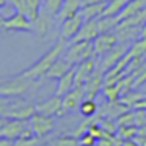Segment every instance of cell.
Masks as SVG:
<instances>
[{
	"mask_svg": "<svg viewBox=\"0 0 146 146\" xmlns=\"http://www.w3.org/2000/svg\"><path fill=\"white\" fill-rule=\"evenodd\" d=\"M68 44H69V42H68L66 39L60 38L50 47V50H49L47 54H44L39 60H36L30 68L24 69L22 72L16 74V76L24 77V79H30V80H36V79H41V77H46V74H47V71L50 69V66L64 54Z\"/></svg>",
	"mask_w": 146,
	"mask_h": 146,
	"instance_id": "6da1fadb",
	"label": "cell"
},
{
	"mask_svg": "<svg viewBox=\"0 0 146 146\" xmlns=\"http://www.w3.org/2000/svg\"><path fill=\"white\" fill-rule=\"evenodd\" d=\"M32 126H30V119H14V118H8L5 126L0 129V137L11 140H17L21 137H33ZM36 137V135H35Z\"/></svg>",
	"mask_w": 146,
	"mask_h": 146,
	"instance_id": "7a4b0ae2",
	"label": "cell"
},
{
	"mask_svg": "<svg viewBox=\"0 0 146 146\" xmlns=\"http://www.w3.org/2000/svg\"><path fill=\"white\" fill-rule=\"evenodd\" d=\"M94 55V44L91 41H79V42H69L64 50L63 57L74 66L82 63L83 60Z\"/></svg>",
	"mask_w": 146,
	"mask_h": 146,
	"instance_id": "3957f363",
	"label": "cell"
},
{
	"mask_svg": "<svg viewBox=\"0 0 146 146\" xmlns=\"http://www.w3.org/2000/svg\"><path fill=\"white\" fill-rule=\"evenodd\" d=\"M33 80L14 76L0 83V98H19L30 88Z\"/></svg>",
	"mask_w": 146,
	"mask_h": 146,
	"instance_id": "277c9868",
	"label": "cell"
},
{
	"mask_svg": "<svg viewBox=\"0 0 146 146\" xmlns=\"http://www.w3.org/2000/svg\"><path fill=\"white\" fill-rule=\"evenodd\" d=\"M130 44H132V42H121L119 41L113 49H111V50H108L104 57H101L99 64H98V69H101L104 74L107 72L108 69H111V68H113L115 64H116L118 61H119L121 58L129 52Z\"/></svg>",
	"mask_w": 146,
	"mask_h": 146,
	"instance_id": "5b68a950",
	"label": "cell"
},
{
	"mask_svg": "<svg viewBox=\"0 0 146 146\" xmlns=\"http://www.w3.org/2000/svg\"><path fill=\"white\" fill-rule=\"evenodd\" d=\"M30 126H32L33 133H35L38 138H44V137H47L49 133L55 129V118L36 111V113L30 118Z\"/></svg>",
	"mask_w": 146,
	"mask_h": 146,
	"instance_id": "8992f818",
	"label": "cell"
},
{
	"mask_svg": "<svg viewBox=\"0 0 146 146\" xmlns=\"http://www.w3.org/2000/svg\"><path fill=\"white\" fill-rule=\"evenodd\" d=\"M98 64H99V60L96 55L83 60L82 63L76 64V68H74L76 69V86L85 85V82L91 77V74L98 69Z\"/></svg>",
	"mask_w": 146,
	"mask_h": 146,
	"instance_id": "52a82bcc",
	"label": "cell"
},
{
	"mask_svg": "<svg viewBox=\"0 0 146 146\" xmlns=\"http://www.w3.org/2000/svg\"><path fill=\"white\" fill-rule=\"evenodd\" d=\"M3 29L13 30V32H32L33 30V21H30L24 13L16 11L10 17L3 19Z\"/></svg>",
	"mask_w": 146,
	"mask_h": 146,
	"instance_id": "ba28073f",
	"label": "cell"
},
{
	"mask_svg": "<svg viewBox=\"0 0 146 146\" xmlns=\"http://www.w3.org/2000/svg\"><path fill=\"white\" fill-rule=\"evenodd\" d=\"M83 22H85V17L82 16V13L76 14V16H72V17L64 19L63 22H61L60 38H63V39H66L68 42H71L74 36L79 33V30H80V27L83 25Z\"/></svg>",
	"mask_w": 146,
	"mask_h": 146,
	"instance_id": "9c48e42d",
	"label": "cell"
},
{
	"mask_svg": "<svg viewBox=\"0 0 146 146\" xmlns=\"http://www.w3.org/2000/svg\"><path fill=\"white\" fill-rule=\"evenodd\" d=\"M118 42H119V39H118L116 32L101 33V35L93 41V44H94V55L98 58L99 57H104V55L107 54L108 50H111Z\"/></svg>",
	"mask_w": 146,
	"mask_h": 146,
	"instance_id": "30bf717a",
	"label": "cell"
},
{
	"mask_svg": "<svg viewBox=\"0 0 146 146\" xmlns=\"http://www.w3.org/2000/svg\"><path fill=\"white\" fill-rule=\"evenodd\" d=\"M36 111L47 116H55V115H63V96L54 94L49 99L36 104Z\"/></svg>",
	"mask_w": 146,
	"mask_h": 146,
	"instance_id": "8fae6325",
	"label": "cell"
},
{
	"mask_svg": "<svg viewBox=\"0 0 146 146\" xmlns=\"http://www.w3.org/2000/svg\"><path fill=\"white\" fill-rule=\"evenodd\" d=\"M99 35H101V32H99L98 19H90V21L83 22V25L80 27L79 33L74 36L71 42H79V41H91L93 42Z\"/></svg>",
	"mask_w": 146,
	"mask_h": 146,
	"instance_id": "7c38bea8",
	"label": "cell"
},
{
	"mask_svg": "<svg viewBox=\"0 0 146 146\" xmlns=\"http://www.w3.org/2000/svg\"><path fill=\"white\" fill-rule=\"evenodd\" d=\"M86 98V93L83 90V86H76L69 93L63 96V113L64 111H71L74 108L80 107L82 101Z\"/></svg>",
	"mask_w": 146,
	"mask_h": 146,
	"instance_id": "4fadbf2b",
	"label": "cell"
},
{
	"mask_svg": "<svg viewBox=\"0 0 146 146\" xmlns=\"http://www.w3.org/2000/svg\"><path fill=\"white\" fill-rule=\"evenodd\" d=\"M102 86H104V72H102L101 69H96L94 72L91 74V77L85 82V85H83L86 98L94 99V96L102 90Z\"/></svg>",
	"mask_w": 146,
	"mask_h": 146,
	"instance_id": "5bb4252c",
	"label": "cell"
},
{
	"mask_svg": "<svg viewBox=\"0 0 146 146\" xmlns=\"http://www.w3.org/2000/svg\"><path fill=\"white\" fill-rule=\"evenodd\" d=\"M54 19H55V16H52L50 13H47V11L42 8L39 16L33 21V30L39 35V38H44V36L47 35V32L50 30L52 24H54Z\"/></svg>",
	"mask_w": 146,
	"mask_h": 146,
	"instance_id": "9a60e30c",
	"label": "cell"
},
{
	"mask_svg": "<svg viewBox=\"0 0 146 146\" xmlns=\"http://www.w3.org/2000/svg\"><path fill=\"white\" fill-rule=\"evenodd\" d=\"M74 68H76V66H74ZM74 68L71 71H68L64 76H61L60 79H58L55 94L64 96L66 93H69L72 88H76V69H74Z\"/></svg>",
	"mask_w": 146,
	"mask_h": 146,
	"instance_id": "2e32d148",
	"label": "cell"
},
{
	"mask_svg": "<svg viewBox=\"0 0 146 146\" xmlns=\"http://www.w3.org/2000/svg\"><path fill=\"white\" fill-rule=\"evenodd\" d=\"M72 68H74V64L69 63V61L61 55V57L50 66V69L47 71V74H46V77H47V79H57L58 80L61 76H64V74H66L68 71H71Z\"/></svg>",
	"mask_w": 146,
	"mask_h": 146,
	"instance_id": "e0dca14e",
	"label": "cell"
},
{
	"mask_svg": "<svg viewBox=\"0 0 146 146\" xmlns=\"http://www.w3.org/2000/svg\"><path fill=\"white\" fill-rule=\"evenodd\" d=\"M82 7H83V0H64L63 7H61L60 13H58V17L63 22L68 17H72L76 14H79L82 11Z\"/></svg>",
	"mask_w": 146,
	"mask_h": 146,
	"instance_id": "ac0fdd59",
	"label": "cell"
},
{
	"mask_svg": "<svg viewBox=\"0 0 146 146\" xmlns=\"http://www.w3.org/2000/svg\"><path fill=\"white\" fill-rule=\"evenodd\" d=\"M107 7V2H101V3H85L82 7V16L85 17V21L90 19H99L104 14V10Z\"/></svg>",
	"mask_w": 146,
	"mask_h": 146,
	"instance_id": "d6986e66",
	"label": "cell"
},
{
	"mask_svg": "<svg viewBox=\"0 0 146 146\" xmlns=\"http://www.w3.org/2000/svg\"><path fill=\"white\" fill-rule=\"evenodd\" d=\"M123 93H124V88H123L121 80L119 82H115V83H105L102 86V94L105 96V99L108 102H118Z\"/></svg>",
	"mask_w": 146,
	"mask_h": 146,
	"instance_id": "ffe728a7",
	"label": "cell"
},
{
	"mask_svg": "<svg viewBox=\"0 0 146 146\" xmlns=\"http://www.w3.org/2000/svg\"><path fill=\"white\" fill-rule=\"evenodd\" d=\"M42 3H44V0H24V11L22 13L30 21H35L42 10Z\"/></svg>",
	"mask_w": 146,
	"mask_h": 146,
	"instance_id": "44dd1931",
	"label": "cell"
},
{
	"mask_svg": "<svg viewBox=\"0 0 146 146\" xmlns=\"http://www.w3.org/2000/svg\"><path fill=\"white\" fill-rule=\"evenodd\" d=\"M143 8H146V0H129L126 3V7L123 8V11H121L118 16H119V19H126V17L129 16H133V14H137L138 11H141Z\"/></svg>",
	"mask_w": 146,
	"mask_h": 146,
	"instance_id": "7402d4cb",
	"label": "cell"
},
{
	"mask_svg": "<svg viewBox=\"0 0 146 146\" xmlns=\"http://www.w3.org/2000/svg\"><path fill=\"white\" fill-rule=\"evenodd\" d=\"M145 96H146V93L138 91L137 88H130V90H127L126 93L121 94L119 102H121V104H124L127 108H130V107H135L137 102H138L140 99H143Z\"/></svg>",
	"mask_w": 146,
	"mask_h": 146,
	"instance_id": "603a6c76",
	"label": "cell"
},
{
	"mask_svg": "<svg viewBox=\"0 0 146 146\" xmlns=\"http://www.w3.org/2000/svg\"><path fill=\"white\" fill-rule=\"evenodd\" d=\"M121 22L119 16H101L98 19V25H99V32L101 33H108V32H115L118 27V24Z\"/></svg>",
	"mask_w": 146,
	"mask_h": 146,
	"instance_id": "cb8c5ba5",
	"label": "cell"
},
{
	"mask_svg": "<svg viewBox=\"0 0 146 146\" xmlns=\"http://www.w3.org/2000/svg\"><path fill=\"white\" fill-rule=\"evenodd\" d=\"M127 54L130 55V58H140L146 55V36H140L138 39H135L130 44V49Z\"/></svg>",
	"mask_w": 146,
	"mask_h": 146,
	"instance_id": "d4e9b609",
	"label": "cell"
},
{
	"mask_svg": "<svg viewBox=\"0 0 146 146\" xmlns=\"http://www.w3.org/2000/svg\"><path fill=\"white\" fill-rule=\"evenodd\" d=\"M79 108H80V113H82L85 118L94 116V115L99 113V105H98V102H96L94 99L85 98V99L82 101V104H80Z\"/></svg>",
	"mask_w": 146,
	"mask_h": 146,
	"instance_id": "484cf974",
	"label": "cell"
},
{
	"mask_svg": "<svg viewBox=\"0 0 146 146\" xmlns=\"http://www.w3.org/2000/svg\"><path fill=\"white\" fill-rule=\"evenodd\" d=\"M129 0H108L102 16H118Z\"/></svg>",
	"mask_w": 146,
	"mask_h": 146,
	"instance_id": "4316f807",
	"label": "cell"
},
{
	"mask_svg": "<svg viewBox=\"0 0 146 146\" xmlns=\"http://www.w3.org/2000/svg\"><path fill=\"white\" fill-rule=\"evenodd\" d=\"M50 146H80L79 143V137L76 135H60L55 137L54 140L49 141Z\"/></svg>",
	"mask_w": 146,
	"mask_h": 146,
	"instance_id": "83f0119b",
	"label": "cell"
},
{
	"mask_svg": "<svg viewBox=\"0 0 146 146\" xmlns=\"http://www.w3.org/2000/svg\"><path fill=\"white\" fill-rule=\"evenodd\" d=\"M137 133H138V127H137V126H119V127H118L116 135L124 141V140L135 138Z\"/></svg>",
	"mask_w": 146,
	"mask_h": 146,
	"instance_id": "f1b7e54d",
	"label": "cell"
},
{
	"mask_svg": "<svg viewBox=\"0 0 146 146\" xmlns=\"http://www.w3.org/2000/svg\"><path fill=\"white\" fill-rule=\"evenodd\" d=\"M99 124H101V127L104 129L105 133H111V135H116L118 127H119L115 118H108V116L101 118V123H99Z\"/></svg>",
	"mask_w": 146,
	"mask_h": 146,
	"instance_id": "f546056e",
	"label": "cell"
},
{
	"mask_svg": "<svg viewBox=\"0 0 146 146\" xmlns=\"http://www.w3.org/2000/svg\"><path fill=\"white\" fill-rule=\"evenodd\" d=\"M63 3H64V0H44L42 8H44L47 13H50L52 16H58Z\"/></svg>",
	"mask_w": 146,
	"mask_h": 146,
	"instance_id": "4dcf8cb0",
	"label": "cell"
},
{
	"mask_svg": "<svg viewBox=\"0 0 146 146\" xmlns=\"http://www.w3.org/2000/svg\"><path fill=\"white\" fill-rule=\"evenodd\" d=\"M116 123H118V126H135V123H133V110L129 108V110L123 111L116 118Z\"/></svg>",
	"mask_w": 146,
	"mask_h": 146,
	"instance_id": "1f68e13d",
	"label": "cell"
},
{
	"mask_svg": "<svg viewBox=\"0 0 146 146\" xmlns=\"http://www.w3.org/2000/svg\"><path fill=\"white\" fill-rule=\"evenodd\" d=\"M135 76V80H133V88H138L143 83H146V60L143 61V64L140 66V69L137 72H132Z\"/></svg>",
	"mask_w": 146,
	"mask_h": 146,
	"instance_id": "d6a6232c",
	"label": "cell"
},
{
	"mask_svg": "<svg viewBox=\"0 0 146 146\" xmlns=\"http://www.w3.org/2000/svg\"><path fill=\"white\" fill-rule=\"evenodd\" d=\"M79 143L80 146H96L98 145V138L94 135H91L88 130H85L82 135H79Z\"/></svg>",
	"mask_w": 146,
	"mask_h": 146,
	"instance_id": "836d02e7",
	"label": "cell"
},
{
	"mask_svg": "<svg viewBox=\"0 0 146 146\" xmlns=\"http://www.w3.org/2000/svg\"><path fill=\"white\" fill-rule=\"evenodd\" d=\"M39 138L38 137H21V138L14 140V146H38Z\"/></svg>",
	"mask_w": 146,
	"mask_h": 146,
	"instance_id": "e575fe53",
	"label": "cell"
},
{
	"mask_svg": "<svg viewBox=\"0 0 146 146\" xmlns=\"http://www.w3.org/2000/svg\"><path fill=\"white\" fill-rule=\"evenodd\" d=\"M133 123L137 127H143L146 124V110L143 108H135L133 110Z\"/></svg>",
	"mask_w": 146,
	"mask_h": 146,
	"instance_id": "d590c367",
	"label": "cell"
},
{
	"mask_svg": "<svg viewBox=\"0 0 146 146\" xmlns=\"http://www.w3.org/2000/svg\"><path fill=\"white\" fill-rule=\"evenodd\" d=\"M0 146H14V140L0 137Z\"/></svg>",
	"mask_w": 146,
	"mask_h": 146,
	"instance_id": "8d00e7d4",
	"label": "cell"
},
{
	"mask_svg": "<svg viewBox=\"0 0 146 146\" xmlns=\"http://www.w3.org/2000/svg\"><path fill=\"white\" fill-rule=\"evenodd\" d=\"M133 140H135L140 146H146V135H140V133H137V137Z\"/></svg>",
	"mask_w": 146,
	"mask_h": 146,
	"instance_id": "74e56055",
	"label": "cell"
},
{
	"mask_svg": "<svg viewBox=\"0 0 146 146\" xmlns=\"http://www.w3.org/2000/svg\"><path fill=\"white\" fill-rule=\"evenodd\" d=\"M133 108H143V110H146V96L143 99H140V101L135 104V107H133Z\"/></svg>",
	"mask_w": 146,
	"mask_h": 146,
	"instance_id": "f35d334b",
	"label": "cell"
},
{
	"mask_svg": "<svg viewBox=\"0 0 146 146\" xmlns=\"http://www.w3.org/2000/svg\"><path fill=\"white\" fill-rule=\"evenodd\" d=\"M101 2H108V0H83V5L85 3H101Z\"/></svg>",
	"mask_w": 146,
	"mask_h": 146,
	"instance_id": "ab89813d",
	"label": "cell"
},
{
	"mask_svg": "<svg viewBox=\"0 0 146 146\" xmlns=\"http://www.w3.org/2000/svg\"><path fill=\"white\" fill-rule=\"evenodd\" d=\"M7 119H8V118H3V116H0V129H2V127L5 126V123H7Z\"/></svg>",
	"mask_w": 146,
	"mask_h": 146,
	"instance_id": "60d3db41",
	"label": "cell"
},
{
	"mask_svg": "<svg viewBox=\"0 0 146 146\" xmlns=\"http://www.w3.org/2000/svg\"><path fill=\"white\" fill-rule=\"evenodd\" d=\"M141 36H146V22L143 24V27H141Z\"/></svg>",
	"mask_w": 146,
	"mask_h": 146,
	"instance_id": "b9f144b4",
	"label": "cell"
},
{
	"mask_svg": "<svg viewBox=\"0 0 146 146\" xmlns=\"http://www.w3.org/2000/svg\"><path fill=\"white\" fill-rule=\"evenodd\" d=\"M7 2H8V0H0V8L5 7V5H7Z\"/></svg>",
	"mask_w": 146,
	"mask_h": 146,
	"instance_id": "7bdbcfd3",
	"label": "cell"
},
{
	"mask_svg": "<svg viewBox=\"0 0 146 146\" xmlns=\"http://www.w3.org/2000/svg\"><path fill=\"white\" fill-rule=\"evenodd\" d=\"M0 29H3V19L0 17Z\"/></svg>",
	"mask_w": 146,
	"mask_h": 146,
	"instance_id": "ee69618b",
	"label": "cell"
},
{
	"mask_svg": "<svg viewBox=\"0 0 146 146\" xmlns=\"http://www.w3.org/2000/svg\"><path fill=\"white\" fill-rule=\"evenodd\" d=\"M46 146H50V145H49V143H47V145H46Z\"/></svg>",
	"mask_w": 146,
	"mask_h": 146,
	"instance_id": "f6af8a7d",
	"label": "cell"
}]
</instances>
